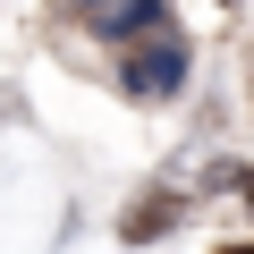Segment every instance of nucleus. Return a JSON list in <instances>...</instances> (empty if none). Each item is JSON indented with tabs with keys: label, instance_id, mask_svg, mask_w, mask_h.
<instances>
[{
	"label": "nucleus",
	"instance_id": "2",
	"mask_svg": "<svg viewBox=\"0 0 254 254\" xmlns=\"http://www.w3.org/2000/svg\"><path fill=\"white\" fill-rule=\"evenodd\" d=\"M68 17L76 26H93V34H144V26H161V0H68Z\"/></svg>",
	"mask_w": 254,
	"mask_h": 254
},
{
	"label": "nucleus",
	"instance_id": "3",
	"mask_svg": "<svg viewBox=\"0 0 254 254\" xmlns=\"http://www.w3.org/2000/svg\"><path fill=\"white\" fill-rule=\"evenodd\" d=\"M178 212H187L178 195H144L136 212L119 220V237H127V246H144V237H161V229H178Z\"/></svg>",
	"mask_w": 254,
	"mask_h": 254
},
{
	"label": "nucleus",
	"instance_id": "4",
	"mask_svg": "<svg viewBox=\"0 0 254 254\" xmlns=\"http://www.w3.org/2000/svg\"><path fill=\"white\" fill-rule=\"evenodd\" d=\"M220 254H254V246H220Z\"/></svg>",
	"mask_w": 254,
	"mask_h": 254
},
{
	"label": "nucleus",
	"instance_id": "1",
	"mask_svg": "<svg viewBox=\"0 0 254 254\" xmlns=\"http://www.w3.org/2000/svg\"><path fill=\"white\" fill-rule=\"evenodd\" d=\"M119 76H127V93H144V102H161V93H178V76H187V51H178V34H170V17L119 43Z\"/></svg>",
	"mask_w": 254,
	"mask_h": 254
}]
</instances>
